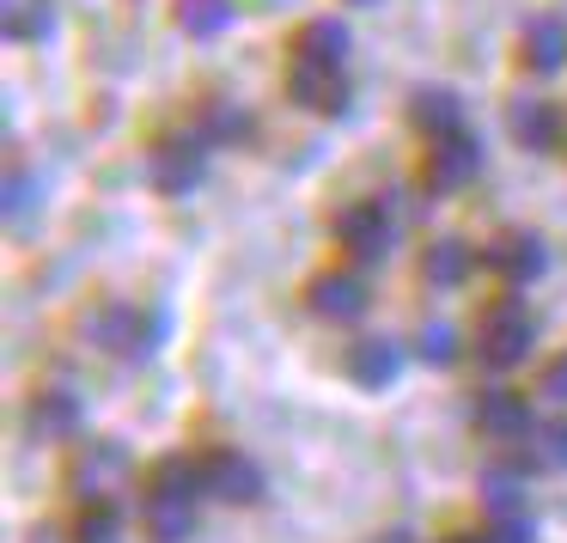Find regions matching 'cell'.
<instances>
[{
  "instance_id": "obj_20",
  "label": "cell",
  "mask_w": 567,
  "mask_h": 543,
  "mask_svg": "<svg viewBox=\"0 0 567 543\" xmlns=\"http://www.w3.org/2000/svg\"><path fill=\"white\" fill-rule=\"evenodd\" d=\"M0 31L13 43H31L50 31V0H0Z\"/></svg>"
},
{
  "instance_id": "obj_1",
  "label": "cell",
  "mask_w": 567,
  "mask_h": 543,
  "mask_svg": "<svg viewBox=\"0 0 567 543\" xmlns=\"http://www.w3.org/2000/svg\"><path fill=\"white\" fill-rule=\"evenodd\" d=\"M208 494V482H202V464H189V458H159L147 477V506H141V519H147V537L153 543H184L196 537V501Z\"/></svg>"
},
{
  "instance_id": "obj_4",
  "label": "cell",
  "mask_w": 567,
  "mask_h": 543,
  "mask_svg": "<svg viewBox=\"0 0 567 543\" xmlns=\"http://www.w3.org/2000/svg\"><path fill=\"white\" fill-rule=\"evenodd\" d=\"M202 482H208V494L226 506L262 501V470H257V458H245V452H208L202 458Z\"/></svg>"
},
{
  "instance_id": "obj_2",
  "label": "cell",
  "mask_w": 567,
  "mask_h": 543,
  "mask_svg": "<svg viewBox=\"0 0 567 543\" xmlns=\"http://www.w3.org/2000/svg\"><path fill=\"white\" fill-rule=\"evenodd\" d=\"M530 342H537V324H530V311L518 306V299H501V306L482 311V330H476L482 367H494V372L518 367V360L530 355Z\"/></svg>"
},
{
  "instance_id": "obj_28",
  "label": "cell",
  "mask_w": 567,
  "mask_h": 543,
  "mask_svg": "<svg viewBox=\"0 0 567 543\" xmlns=\"http://www.w3.org/2000/svg\"><path fill=\"white\" fill-rule=\"evenodd\" d=\"M31 189H38V184H31V172H13V177H7V214H25V208H31Z\"/></svg>"
},
{
  "instance_id": "obj_27",
  "label": "cell",
  "mask_w": 567,
  "mask_h": 543,
  "mask_svg": "<svg viewBox=\"0 0 567 543\" xmlns=\"http://www.w3.org/2000/svg\"><path fill=\"white\" fill-rule=\"evenodd\" d=\"M476 543H530V525H525V513H518V519H494V531H482Z\"/></svg>"
},
{
  "instance_id": "obj_25",
  "label": "cell",
  "mask_w": 567,
  "mask_h": 543,
  "mask_svg": "<svg viewBox=\"0 0 567 543\" xmlns=\"http://www.w3.org/2000/svg\"><path fill=\"white\" fill-rule=\"evenodd\" d=\"M74 537H80V543H123V519H116V506H111V501H92Z\"/></svg>"
},
{
  "instance_id": "obj_14",
  "label": "cell",
  "mask_w": 567,
  "mask_h": 543,
  "mask_svg": "<svg viewBox=\"0 0 567 543\" xmlns=\"http://www.w3.org/2000/svg\"><path fill=\"white\" fill-rule=\"evenodd\" d=\"M506 129H513L518 147L530 153H549L555 135H561V116H555L549 99H513V111H506Z\"/></svg>"
},
{
  "instance_id": "obj_3",
  "label": "cell",
  "mask_w": 567,
  "mask_h": 543,
  "mask_svg": "<svg viewBox=\"0 0 567 543\" xmlns=\"http://www.w3.org/2000/svg\"><path fill=\"white\" fill-rule=\"evenodd\" d=\"M153 330L159 324H141L135 306H104L86 318V336L104 348V355H123V360H147L153 355Z\"/></svg>"
},
{
  "instance_id": "obj_11",
  "label": "cell",
  "mask_w": 567,
  "mask_h": 543,
  "mask_svg": "<svg viewBox=\"0 0 567 543\" xmlns=\"http://www.w3.org/2000/svg\"><path fill=\"white\" fill-rule=\"evenodd\" d=\"M202 141H165L159 153H153V184H159V196H189V189L202 184Z\"/></svg>"
},
{
  "instance_id": "obj_16",
  "label": "cell",
  "mask_w": 567,
  "mask_h": 543,
  "mask_svg": "<svg viewBox=\"0 0 567 543\" xmlns=\"http://www.w3.org/2000/svg\"><path fill=\"white\" fill-rule=\"evenodd\" d=\"M409 116H415V129H421V135H433V141L464 135V104H457L445 86H421L415 104H409Z\"/></svg>"
},
{
  "instance_id": "obj_5",
  "label": "cell",
  "mask_w": 567,
  "mask_h": 543,
  "mask_svg": "<svg viewBox=\"0 0 567 543\" xmlns=\"http://www.w3.org/2000/svg\"><path fill=\"white\" fill-rule=\"evenodd\" d=\"M476 172H482V147H476V141H470V135H445V141H433L427 165H421V184H427L433 196H452V189H464Z\"/></svg>"
},
{
  "instance_id": "obj_18",
  "label": "cell",
  "mask_w": 567,
  "mask_h": 543,
  "mask_svg": "<svg viewBox=\"0 0 567 543\" xmlns=\"http://www.w3.org/2000/svg\"><path fill=\"white\" fill-rule=\"evenodd\" d=\"M31 428L43 433V440H74L80 433V403H74V391H43L38 403H31Z\"/></svg>"
},
{
  "instance_id": "obj_8",
  "label": "cell",
  "mask_w": 567,
  "mask_h": 543,
  "mask_svg": "<svg viewBox=\"0 0 567 543\" xmlns=\"http://www.w3.org/2000/svg\"><path fill=\"white\" fill-rule=\"evenodd\" d=\"M287 92H293L306 111H318V116H336V111L348 104L342 68H330V62H299V55H293V68H287Z\"/></svg>"
},
{
  "instance_id": "obj_9",
  "label": "cell",
  "mask_w": 567,
  "mask_h": 543,
  "mask_svg": "<svg viewBox=\"0 0 567 543\" xmlns=\"http://www.w3.org/2000/svg\"><path fill=\"white\" fill-rule=\"evenodd\" d=\"M123 477H128V452L116 440H92L74 458V489L86 501H111V489H123Z\"/></svg>"
},
{
  "instance_id": "obj_22",
  "label": "cell",
  "mask_w": 567,
  "mask_h": 543,
  "mask_svg": "<svg viewBox=\"0 0 567 543\" xmlns=\"http://www.w3.org/2000/svg\"><path fill=\"white\" fill-rule=\"evenodd\" d=\"M525 458L537 470H567V421H537L525 433Z\"/></svg>"
},
{
  "instance_id": "obj_26",
  "label": "cell",
  "mask_w": 567,
  "mask_h": 543,
  "mask_svg": "<svg viewBox=\"0 0 567 543\" xmlns=\"http://www.w3.org/2000/svg\"><path fill=\"white\" fill-rule=\"evenodd\" d=\"M208 135H214V141H245V135H250V116L214 99V104H208Z\"/></svg>"
},
{
  "instance_id": "obj_12",
  "label": "cell",
  "mask_w": 567,
  "mask_h": 543,
  "mask_svg": "<svg viewBox=\"0 0 567 543\" xmlns=\"http://www.w3.org/2000/svg\"><path fill=\"white\" fill-rule=\"evenodd\" d=\"M367 306H372V294H367L360 275H318V281H311V311L330 318V324H354Z\"/></svg>"
},
{
  "instance_id": "obj_31",
  "label": "cell",
  "mask_w": 567,
  "mask_h": 543,
  "mask_svg": "<svg viewBox=\"0 0 567 543\" xmlns=\"http://www.w3.org/2000/svg\"><path fill=\"white\" fill-rule=\"evenodd\" d=\"M354 7H372V0H354Z\"/></svg>"
},
{
  "instance_id": "obj_17",
  "label": "cell",
  "mask_w": 567,
  "mask_h": 543,
  "mask_svg": "<svg viewBox=\"0 0 567 543\" xmlns=\"http://www.w3.org/2000/svg\"><path fill=\"white\" fill-rule=\"evenodd\" d=\"M293 55H299V62L342 68L348 62V25H342V19H306V25H299V38H293Z\"/></svg>"
},
{
  "instance_id": "obj_13",
  "label": "cell",
  "mask_w": 567,
  "mask_h": 543,
  "mask_svg": "<svg viewBox=\"0 0 567 543\" xmlns=\"http://www.w3.org/2000/svg\"><path fill=\"white\" fill-rule=\"evenodd\" d=\"M348 372H354V385H367V391H384V385L403 372V342H391V336H360L354 355H348Z\"/></svg>"
},
{
  "instance_id": "obj_30",
  "label": "cell",
  "mask_w": 567,
  "mask_h": 543,
  "mask_svg": "<svg viewBox=\"0 0 567 543\" xmlns=\"http://www.w3.org/2000/svg\"><path fill=\"white\" fill-rule=\"evenodd\" d=\"M384 543H409V531H391V537H384Z\"/></svg>"
},
{
  "instance_id": "obj_10",
  "label": "cell",
  "mask_w": 567,
  "mask_h": 543,
  "mask_svg": "<svg viewBox=\"0 0 567 543\" xmlns=\"http://www.w3.org/2000/svg\"><path fill=\"white\" fill-rule=\"evenodd\" d=\"M537 428L530 421V403L518 391H482L476 397V433L482 440H525Z\"/></svg>"
},
{
  "instance_id": "obj_21",
  "label": "cell",
  "mask_w": 567,
  "mask_h": 543,
  "mask_svg": "<svg viewBox=\"0 0 567 543\" xmlns=\"http://www.w3.org/2000/svg\"><path fill=\"white\" fill-rule=\"evenodd\" d=\"M421 275H427L433 287H457L470 275V245L464 238H440V245L421 257Z\"/></svg>"
},
{
  "instance_id": "obj_15",
  "label": "cell",
  "mask_w": 567,
  "mask_h": 543,
  "mask_svg": "<svg viewBox=\"0 0 567 543\" xmlns=\"http://www.w3.org/2000/svg\"><path fill=\"white\" fill-rule=\"evenodd\" d=\"M518 55H525L530 74H555L567 62V19H555V13L530 19L525 38H518Z\"/></svg>"
},
{
  "instance_id": "obj_24",
  "label": "cell",
  "mask_w": 567,
  "mask_h": 543,
  "mask_svg": "<svg viewBox=\"0 0 567 543\" xmlns=\"http://www.w3.org/2000/svg\"><path fill=\"white\" fill-rule=\"evenodd\" d=\"M415 355L427 360V367H452V360H457V330L445 318H427L415 330Z\"/></svg>"
},
{
  "instance_id": "obj_7",
  "label": "cell",
  "mask_w": 567,
  "mask_h": 543,
  "mask_svg": "<svg viewBox=\"0 0 567 543\" xmlns=\"http://www.w3.org/2000/svg\"><path fill=\"white\" fill-rule=\"evenodd\" d=\"M336 238L348 245L354 263H384L391 257V221H384L379 202H354V208L336 221Z\"/></svg>"
},
{
  "instance_id": "obj_19",
  "label": "cell",
  "mask_w": 567,
  "mask_h": 543,
  "mask_svg": "<svg viewBox=\"0 0 567 543\" xmlns=\"http://www.w3.org/2000/svg\"><path fill=\"white\" fill-rule=\"evenodd\" d=\"M482 506H488L494 519H518V513H525V477L506 470V464L482 470Z\"/></svg>"
},
{
  "instance_id": "obj_29",
  "label": "cell",
  "mask_w": 567,
  "mask_h": 543,
  "mask_svg": "<svg viewBox=\"0 0 567 543\" xmlns=\"http://www.w3.org/2000/svg\"><path fill=\"white\" fill-rule=\"evenodd\" d=\"M543 397H555V403H567V355H555L549 367H543Z\"/></svg>"
},
{
  "instance_id": "obj_6",
  "label": "cell",
  "mask_w": 567,
  "mask_h": 543,
  "mask_svg": "<svg viewBox=\"0 0 567 543\" xmlns=\"http://www.w3.org/2000/svg\"><path fill=\"white\" fill-rule=\"evenodd\" d=\"M482 263H488L506 287H525V281H537V275L549 269V250H543L537 233H501L488 250H482Z\"/></svg>"
},
{
  "instance_id": "obj_23",
  "label": "cell",
  "mask_w": 567,
  "mask_h": 543,
  "mask_svg": "<svg viewBox=\"0 0 567 543\" xmlns=\"http://www.w3.org/2000/svg\"><path fill=\"white\" fill-rule=\"evenodd\" d=\"M177 25L189 38H214V31L233 25V0H177Z\"/></svg>"
},
{
  "instance_id": "obj_32",
  "label": "cell",
  "mask_w": 567,
  "mask_h": 543,
  "mask_svg": "<svg viewBox=\"0 0 567 543\" xmlns=\"http://www.w3.org/2000/svg\"><path fill=\"white\" fill-rule=\"evenodd\" d=\"M38 543H55V537H38Z\"/></svg>"
}]
</instances>
